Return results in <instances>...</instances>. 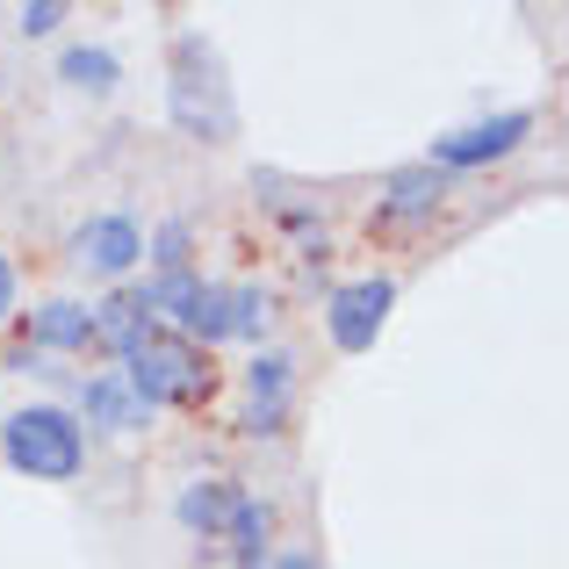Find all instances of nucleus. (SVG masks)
Returning <instances> with one entry per match:
<instances>
[{"label":"nucleus","mask_w":569,"mask_h":569,"mask_svg":"<svg viewBox=\"0 0 569 569\" xmlns=\"http://www.w3.org/2000/svg\"><path fill=\"white\" fill-rule=\"evenodd\" d=\"M0 455L29 476V483H72L87 469V432L58 403H29V411L0 418Z\"/></svg>","instance_id":"f257e3e1"},{"label":"nucleus","mask_w":569,"mask_h":569,"mask_svg":"<svg viewBox=\"0 0 569 569\" xmlns=\"http://www.w3.org/2000/svg\"><path fill=\"white\" fill-rule=\"evenodd\" d=\"M123 382L138 389L144 411H159V403H202L209 389H217V368H209L202 347H188V339H173V332H152L123 361Z\"/></svg>","instance_id":"f03ea898"},{"label":"nucleus","mask_w":569,"mask_h":569,"mask_svg":"<svg viewBox=\"0 0 569 569\" xmlns=\"http://www.w3.org/2000/svg\"><path fill=\"white\" fill-rule=\"evenodd\" d=\"M173 123L202 144L231 138V87L217 80V51H209L202 37L173 43Z\"/></svg>","instance_id":"7ed1b4c3"},{"label":"nucleus","mask_w":569,"mask_h":569,"mask_svg":"<svg viewBox=\"0 0 569 569\" xmlns=\"http://www.w3.org/2000/svg\"><path fill=\"white\" fill-rule=\"evenodd\" d=\"M389 303H397V281H389V274H368V281L332 289V303H325V332H332V347L339 353H368L382 339V325H389Z\"/></svg>","instance_id":"20e7f679"},{"label":"nucleus","mask_w":569,"mask_h":569,"mask_svg":"<svg viewBox=\"0 0 569 569\" xmlns=\"http://www.w3.org/2000/svg\"><path fill=\"white\" fill-rule=\"evenodd\" d=\"M527 138H533V116H527V109H505V116H490V123H469V130H447V138H432V159H426V167L469 173V167H490V159H512Z\"/></svg>","instance_id":"39448f33"},{"label":"nucleus","mask_w":569,"mask_h":569,"mask_svg":"<svg viewBox=\"0 0 569 569\" xmlns=\"http://www.w3.org/2000/svg\"><path fill=\"white\" fill-rule=\"evenodd\" d=\"M72 260H80L87 274H101V281H123L130 267L144 260V231L130 217H116V209L109 217H87L80 231H72Z\"/></svg>","instance_id":"423d86ee"},{"label":"nucleus","mask_w":569,"mask_h":569,"mask_svg":"<svg viewBox=\"0 0 569 569\" xmlns=\"http://www.w3.org/2000/svg\"><path fill=\"white\" fill-rule=\"evenodd\" d=\"M289 397H296V361L289 353H252V368H246V432L252 440H274L289 426Z\"/></svg>","instance_id":"0eeeda50"},{"label":"nucleus","mask_w":569,"mask_h":569,"mask_svg":"<svg viewBox=\"0 0 569 569\" xmlns=\"http://www.w3.org/2000/svg\"><path fill=\"white\" fill-rule=\"evenodd\" d=\"M87 347H94V303L51 296L29 310V353H87Z\"/></svg>","instance_id":"6e6552de"},{"label":"nucleus","mask_w":569,"mask_h":569,"mask_svg":"<svg viewBox=\"0 0 569 569\" xmlns=\"http://www.w3.org/2000/svg\"><path fill=\"white\" fill-rule=\"evenodd\" d=\"M80 418L101 426V432H144L152 426V411L138 403V389L123 382V368H101V376L80 389Z\"/></svg>","instance_id":"1a4fd4ad"},{"label":"nucleus","mask_w":569,"mask_h":569,"mask_svg":"<svg viewBox=\"0 0 569 569\" xmlns=\"http://www.w3.org/2000/svg\"><path fill=\"white\" fill-rule=\"evenodd\" d=\"M447 194H455V181L440 167H397L382 181V217H432Z\"/></svg>","instance_id":"9d476101"},{"label":"nucleus","mask_w":569,"mask_h":569,"mask_svg":"<svg viewBox=\"0 0 569 569\" xmlns=\"http://www.w3.org/2000/svg\"><path fill=\"white\" fill-rule=\"evenodd\" d=\"M144 339H152V310H144V296H109V303H94V347L109 353H138Z\"/></svg>","instance_id":"9b49d317"},{"label":"nucleus","mask_w":569,"mask_h":569,"mask_svg":"<svg viewBox=\"0 0 569 569\" xmlns=\"http://www.w3.org/2000/svg\"><path fill=\"white\" fill-rule=\"evenodd\" d=\"M267 533H274V512H267L260 498H246V490H238L231 519H223V541L238 548V569H260L267 562Z\"/></svg>","instance_id":"f8f14e48"},{"label":"nucleus","mask_w":569,"mask_h":569,"mask_svg":"<svg viewBox=\"0 0 569 569\" xmlns=\"http://www.w3.org/2000/svg\"><path fill=\"white\" fill-rule=\"evenodd\" d=\"M231 505H238V490H231V483H188L173 512H181V527H188V533L217 541V533H223V519H231Z\"/></svg>","instance_id":"ddd939ff"},{"label":"nucleus","mask_w":569,"mask_h":569,"mask_svg":"<svg viewBox=\"0 0 569 569\" xmlns=\"http://www.w3.org/2000/svg\"><path fill=\"white\" fill-rule=\"evenodd\" d=\"M58 72H66L72 87H87V94H109V87L123 80V66H116V51H101V43H72V51L58 58Z\"/></svg>","instance_id":"4468645a"},{"label":"nucleus","mask_w":569,"mask_h":569,"mask_svg":"<svg viewBox=\"0 0 569 569\" xmlns=\"http://www.w3.org/2000/svg\"><path fill=\"white\" fill-rule=\"evenodd\" d=\"M188 252H194V231L173 217V223H159V238L144 246V260H152L159 274H188Z\"/></svg>","instance_id":"2eb2a0df"},{"label":"nucleus","mask_w":569,"mask_h":569,"mask_svg":"<svg viewBox=\"0 0 569 569\" xmlns=\"http://www.w3.org/2000/svg\"><path fill=\"white\" fill-rule=\"evenodd\" d=\"M14 22H22V37H51V29L66 22V8H58V0H22V14H14Z\"/></svg>","instance_id":"dca6fc26"},{"label":"nucleus","mask_w":569,"mask_h":569,"mask_svg":"<svg viewBox=\"0 0 569 569\" xmlns=\"http://www.w3.org/2000/svg\"><path fill=\"white\" fill-rule=\"evenodd\" d=\"M8 310H14V267H8V252H0V325H8Z\"/></svg>","instance_id":"f3484780"},{"label":"nucleus","mask_w":569,"mask_h":569,"mask_svg":"<svg viewBox=\"0 0 569 569\" xmlns=\"http://www.w3.org/2000/svg\"><path fill=\"white\" fill-rule=\"evenodd\" d=\"M274 569H318V562H310V556H281Z\"/></svg>","instance_id":"a211bd4d"}]
</instances>
